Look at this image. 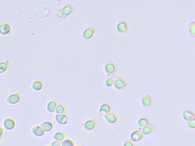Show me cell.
Returning <instances> with one entry per match:
<instances>
[{"mask_svg":"<svg viewBox=\"0 0 195 146\" xmlns=\"http://www.w3.org/2000/svg\"><path fill=\"white\" fill-rule=\"evenodd\" d=\"M104 69L105 72L109 75L114 74L117 70V67L116 64L113 61L108 60L105 62Z\"/></svg>","mask_w":195,"mask_h":146,"instance_id":"6da1fadb","label":"cell"},{"mask_svg":"<svg viewBox=\"0 0 195 146\" xmlns=\"http://www.w3.org/2000/svg\"><path fill=\"white\" fill-rule=\"evenodd\" d=\"M127 85L128 83H126V81L123 77H117L114 81L113 83L114 87L118 90L124 89L125 88H126Z\"/></svg>","mask_w":195,"mask_h":146,"instance_id":"7a4b0ae2","label":"cell"},{"mask_svg":"<svg viewBox=\"0 0 195 146\" xmlns=\"http://www.w3.org/2000/svg\"><path fill=\"white\" fill-rule=\"evenodd\" d=\"M130 139L133 142H138L143 139L144 135L142 133L141 130H137L133 131L130 134Z\"/></svg>","mask_w":195,"mask_h":146,"instance_id":"3957f363","label":"cell"},{"mask_svg":"<svg viewBox=\"0 0 195 146\" xmlns=\"http://www.w3.org/2000/svg\"><path fill=\"white\" fill-rule=\"evenodd\" d=\"M96 30L93 27L89 26L82 33V37L84 40H88L91 39L95 35Z\"/></svg>","mask_w":195,"mask_h":146,"instance_id":"277c9868","label":"cell"},{"mask_svg":"<svg viewBox=\"0 0 195 146\" xmlns=\"http://www.w3.org/2000/svg\"><path fill=\"white\" fill-rule=\"evenodd\" d=\"M21 97L20 94L14 93L9 95L6 99V101L9 104H16L21 101Z\"/></svg>","mask_w":195,"mask_h":146,"instance_id":"5b68a950","label":"cell"},{"mask_svg":"<svg viewBox=\"0 0 195 146\" xmlns=\"http://www.w3.org/2000/svg\"><path fill=\"white\" fill-rule=\"evenodd\" d=\"M4 125L6 130H12L16 126V122L12 118H7L4 121Z\"/></svg>","mask_w":195,"mask_h":146,"instance_id":"8992f818","label":"cell"},{"mask_svg":"<svg viewBox=\"0 0 195 146\" xmlns=\"http://www.w3.org/2000/svg\"><path fill=\"white\" fill-rule=\"evenodd\" d=\"M97 125V122L95 119H90L84 123L83 127L86 131H92Z\"/></svg>","mask_w":195,"mask_h":146,"instance_id":"52a82bcc","label":"cell"},{"mask_svg":"<svg viewBox=\"0 0 195 146\" xmlns=\"http://www.w3.org/2000/svg\"><path fill=\"white\" fill-rule=\"evenodd\" d=\"M105 120L109 124H115L118 122V118L116 114L113 112H109L104 115Z\"/></svg>","mask_w":195,"mask_h":146,"instance_id":"ba28073f","label":"cell"},{"mask_svg":"<svg viewBox=\"0 0 195 146\" xmlns=\"http://www.w3.org/2000/svg\"><path fill=\"white\" fill-rule=\"evenodd\" d=\"M55 119L60 125H66L69 122V117L67 114H57Z\"/></svg>","mask_w":195,"mask_h":146,"instance_id":"9c48e42d","label":"cell"},{"mask_svg":"<svg viewBox=\"0 0 195 146\" xmlns=\"http://www.w3.org/2000/svg\"><path fill=\"white\" fill-rule=\"evenodd\" d=\"M116 29L120 33H126L129 29L128 24L125 21H121L117 24Z\"/></svg>","mask_w":195,"mask_h":146,"instance_id":"30bf717a","label":"cell"},{"mask_svg":"<svg viewBox=\"0 0 195 146\" xmlns=\"http://www.w3.org/2000/svg\"><path fill=\"white\" fill-rule=\"evenodd\" d=\"M112 110V106L108 103H104L101 105L99 108V112L101 115H105V114L111 112Z\"/></svg>","mask_w":195,"mask_h":146,"instance_id":"8fae6325","label":"cell"},{"mask_svg":"<svg viewBox=\"0 0 195 146\" xmlns=\"http://www.w3.org/2000/svg\"><path fill=\"white\" fill-rule=\"evenodd\" d=\"M11 31V25L6 23H3L0 24V34L5 36L9 34Z\"/></svg>","mask_w":195,"mask_h":146,"instance_id":"7c38bea8","label":"cell"},{"mask_svg":"<svg viewBox=\"0 0 195 146\" xmlns=\"http://www.w3.org/2000/svg\"><path fill=\"white\" fill-rule=\"evenodd\" d=\"M40 126L43 129L45 133H49L53 130L54 128V124L51 121H45L43 122Z\"/></svg>","mask_w":195,"mask_h":146,"instance_id":"4fadbf2b","label":"cell"},{"mask_svg":"<svg viewBox=\"0 0 195 146\" xmlns=\"http://www.w3.org/2000/svg\"><path fill=\"white\" fill-rule=\"evenodd\" d=\"M141 103L143 107H149L153 103V99L150 95H145L141 97Z\"/></svg>","mask_w":195,"mask_h":146,"instance_id":"5bb4252c","label":"cell"},{"mask_svg":"<svg viewBox=\"0 0 195 146\" xmlns=\"http://www.w3.org/2000/svg\"><path fill=\"white\" fill-rule=\"evenodd\" d=\"M57 105V103L56 100H52L51 101H50L47 105L46 107V109L47 111L49 112V113H54L56 111V108Z\"/></svg>","mask_w":195,"mask_h":146,"instance_id":"9a60e30c","label":"cell"},{"mask_svg":"<svg viewBox=\"0 0 195 146\" xmlns=\"http://www.w3.org/2000/svg\"><path fill=\"white\" fill-rule=\"evenodd\" d=\"M150 120L147 117H142L138 120L137 124L138 127L144 128L149 125Z\"/></svg>","mask_w":195,"mask_h":146,"instance_id":"2e32d148","label":"cell"},{"mask_svg":"<svg viewBox=\"0 0 195 146\" xmlns=\"http://www.w3.org/2000/svg\"><path fill=\"white\" fill-rule=\"evenodd\" d=\"M32 132L33 134L37 137H41L45 133L40 125H36L32 129Z\"/></svg>","mask_w":195,"mask_h":146,"instance_id":"e0dca14e","label":"cell"},{"mask_svg":"<svg viewBox=\"0 0 195 146\" xmlns=\"http://www.w3.org/2000/svg\"><path fill=\"white\" fill-rule=\"evenodd\" d=\"M73 11V8L70 5V4H67L62 9V17H65L69 14H70Z\"/></svg>","mask_w":195,"mask_h":146,"instance_id":"ac0fdd59","label":"cell"},{"mask_svg":"<svg viewBox=\"0 0 195 146\" xmlns=\"http://www.w3.org/2000/svg\"><path fill=\"white\" fill-rule=\"evenodd\" d=\"M183 116L184 119L185 121L188 122L189 120L192 119V118H195V113L191 110H185L183 112Z\"/></svg>","mask_w":195,"mask_h":146,"instance_id":"d6986e66","label":"cell"},{"mask_svg":"<svg viewBox=\"0 0 195 146\" xmlns=\"http://www.w3.org/2000/svg\"><path fill=\"white\" fill-rule=\"evenodd\" d=\"M66 138V135L62 131H58L53 135V139L54 140L62 142Z\"/></svg>","mask_w":195,"mask_h":146,"instance_id":"ffe728a7","label":"cell"},{"mask_svg":"<svg viewBox=\"0 0 195 146\" xmlns=\"http://www.w3.org/2000/svg\"><path fill=\"white\" fill-rule=\"evenodd\" d=\"M155 130V127L153 125H148L143 128L141 132L144 135H148L152 134Z\"/></svg>","mask_w":195,"mask_h":146,"instance_id":"44dd1931","label":"cell"},{"mask_svg":"<svg viewBox=\"0 0 195 146\" xmlns=\"http://www.w3.org/2000/svg\"><path fill=\"white\" fill-rule=\"evenodd\" d=\"M44 84L41 80H35L32 84V88L36 91H39L43 88Z\"/></svg>","mask_w":195,"mask_h":146,"instance_id":"7402d4cb","label":"cell"},{"mask_svg":"<svg viewBox=\"0 0 195 146\" xmlns=\"http://www.w3.org/2000/svg\"><path fill=\"white\" fill-rule=\"evenodd\" d=\"M55 112L56 114H66L67 110L63 104L57 103Z\"/></svg>","mask_w":195,"mask_h":146,"instance_id":"603a6c76","label":"cell"},{"mask_svg":"<svg viewBox=\"0 0 195 146\" xmlns=\"http://www.w3.org/2000/svg\"><path fill=\"white\" fill-rule=\"evenodd\" d=\"M9 67V61H2L0 62V73L5 72Z\"/></svg>","mask_w":195,"mask_h":146,"instance_id":"cb8c5ba5","label":"cell"},{"mask_svg":"<svg viewBox=\"0 0 195 146\" xmlns=\"http://www.w3.org/2000/svg\"><path fill=\"white\" fill-rule=\"evenodd\" d=\"M114 81H115V80L112 77L108 76L105 79V84L107 87H111L113 85Z\"/></svg>","mask_w":195,"mask_h":146,"instance_id":"d4e9b609","label":"cell"},{"mask_svg":"<svg viewBox=\"0 0 195 146\" xmlns=\"http://www.w3.org/2000/svg\"><path fill=\"white\" fill-rule=\"evenodd\" d=\"M188 31L191 35L194 36L195 35V23H192L190 24L188 26Z\"/></svg>","mask_w":195,"mask_h":146,"instance_id":"484cf974","label":"cell"},{"mask_svg":"<svg viewBox=\"0 0 195 146\" xmlns=\"http://www.w3.org/2000/svg\"><path fill=\"white\" fill-rule=\"evenodd\" d=\"M62 146H75L73 141L72 139H65L62 141Z\"/></svg>","mask_w":195,"mask_h":146,"instance_id":"4316f807","label":"cell"},{"mask_svg":"<svg viewBox=\"0 0 195 146\" xmlns=\"http://www.w3.org/2000/svg\"><path fill=\"white\" fill-rule=\"evenodd\" d=\"M188 126L190 128H195V118H192V119L189 120V121H188Z\"/></svg>","mask_w":195,"mask_h":146,"instance_id":"83f0119b","label":"cell"},{"mask_svg":"<svg viewBox=\"0 0 195 146\" xmlns=\"http://www.w3.org/2000/svg\"><path fill=\"white\" fill-rule=\"evenodd\" d=\"M123 146H135V145L134 142H133L131 140L128 139L124 142Z\"/></svg>","mask_w":195,"mask_h":146,"instance_id":"f1b7e54d","label":"cell"},{"mask_svg":"<svg viewBox=\"0 0 195 146\" xmlns=\"http://www.w3.org/2000/svg\"><path fill=\"white\" fill-rule=\"evenodd\" d=\"M62 142L53 140V141L51 143L50 146H62Z\"/></svg>","mask_w":195,"mask_h":146,"instance_id":"f546056e","label":"cell"},{"mask_svg":"<svg viewBox=\"0 0 195 146\" xmlns=\"http://www.w3.org/2000/svg\"><path fill=\"white\" fill-rule=\"evenodd\" d=\"M4 130L3 127L1 125H0V140L2 139V135L4 134Z\"/></svg>","mask_w":195,"mask_h":146,"instance_id":"4dcf8cb0","label":"cell"},{"mask_svg":"<svg viewBox=\"0 0 195 146\" xmlns=\"http://www.w3.org/2000/svg\"><path fill=\"white\" fill-rule=\"evenodd\" d=\"M50 146V145H48V146Z\"/></svg>","mask_w":195,"mask_h":146,"instance_id":"1f68e13d","label":"cell"},{"mask_svg":"<svg viewBox=\"0 0 195 146\" xmlns=\"http://www.w3.org/2000/svg\"></svg>","mask_w":195,"mask_h":146,"instance_id":"d6a6232c","label":"cell"}]
</instances>
